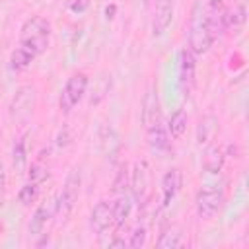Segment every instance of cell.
I'll list each match as a JSON object with an SVG mask.
<instances>
[{"label": "cell", "mask_w": 249, "mask_h": 249, "mask_svg": "<svg viewBox=\"0 0 249 249\" xmlns=\"http://www.w3.org/2000/svg\"><path fill=\"white\" fill-rule=\"evenodd\" d=\"M111 204H113V226H117V230H119L126 224V220L132 212V198L126 193H123V195H117L115 202H111Z\"/></svg>", "instance_id": "16"}, {"label": "cell", "mask_w": 249, "mask_h": 249, "mask_svg": "<svg viewBox=\"0 0 249 249\" xmlns=\"http://www.w3.org/2000/svg\"><path fill=\"white\" fill-rule=\"evenodd\" d=\"M196 54H193L187 47L179 51V56H177V72H179V88H181V93L185 97H189L193 91H195V86H196Z\"/></svg>", "instance_id": "9"}, {"label": "cell", "mask_w": 249, "mask_h": 249, "mask_svg": "<svg viewBox=\"0 0 249 249\" xmlns=\"http://www.w3.org/2000/svg\"><path fill=\"white\" fill-rule=\"evenodd\" d=\"M130 187V171H128V165L126 163H121L115 179H113V193L115 195H123L126 193Z\"/></svg>", "instance_id": "23"}, {"label": "cell", "mask_w": 249, "mask_h": 249, "mask_svg": "<svg viewBox=\"0 0 249 249\" xmlns=\"http://www.w3.org/2000/svg\"><path fill=\"white\" fill-rule=\"evenodd\" d=\"M47 177H49V165L43 161V158H37L35 161H31V165L27 169V181L41 185Z\"/></svg>", "instance_id": "22"}, {"label": "cell", "mask_w": 249, "mask_h": 249, "mask_svg": "<svg viewBox=\"0 0 249 249\" xmlns=\"http://www.w3.org/2000/svg\"><path fill=\"white\" fill-rule=\"evenodd\" d=\"M181 183H183V175H181V169L179 167H171L163 173L161 177V183H160V189H161V206L167 208L173 198L177 196L179 189H181Z\"/></svg>", "instance_id": "13"}, {"label": "cell", "mask_w": 249, "mask_h": 249, "mask_svg": "<svg viewBox=\"0 0 249 249\" xmlns=\"http://www.w3.org/2000/svg\"><path fill=\"white\" fill-rule=\"evenodd\" d=\"M187 123H189L187 111H185L183 107L175 109L173 115H171V119H169V123H167V132L171 134V138L179 140V138L185 134V130H187Z\"/></svg>", "instance_id": "19"}, {"label": "cell", "mask_w": 249, "mask_h": 249, "mask_svg": "<svg viewBox=\"0 0 249 249\" xmlns=\"http://www.w3.org/2000/svg\"><path fill=\"white\" fill-rule=\"evenodd\" d=\"M214 37L208 29L206 18H204V2L196 0L191 8V16H189V27H187V43H189V51L193 54H204L210 51V47L214 45Z\"/></svg>", "instance_id": "2"}, {"label": "cell", "mask_w": 249, "mask_h": 249, "mask_svg": "<svg viewBox=\"0 0 249 249\" xmlns=\"http://www.w3.org/2000/svg\"><path fill=\"white\" fill-rule=\"evenodd\" d=\"M89 8V0H72L70 2V12L74 14H82Z\"/></svg>", "instance_id": "27"}, {"label": "cell", "mask_w": 249, "mask_h": 249, "mask_svg": "<svg viewBox=\"0 0 249 249\" xmlns=\"http://www.w3.org/2000/svg\"><path fill=\"white\" fill-rule=\"evenodd\" d=\"M51 33H53V27L47 18L31 16L19 27V45L29 49L35 56H39L49 49Z\"/></svg>", "instance_id": "3"}, {"label": "cell", "mask_w": 249, "mask_h": 249, "mask_svg": "<svg viewBox=\"0 0 249 249\" xmlns=\"http://www.w3.org/2000/svg\"><path fill=\"white\" fill-rule=\"evenodd\" d=\"M37 107V89L33 86H19L10 99L8 115L14 123H25Z\"/></svg>", "instance_id": "6"}, {"label": "cell", "mask_w": 249, "mask_h": 249, "mask_svg": "<svg viewBox=\"0 0 249 249\" xmlns=\"http://www.w3.org/2000/svg\"><path fill=\"white\" fill-rule=\"evenodd\" d=\"M4 185H6V171H4V163L0 161V193L4 191Z\"/></svg>", "instance_id": "28"}, {"label": "cell", "mask_w": 249, "mask_h": 249, "mask_svg": "<svg viewBox=\"0 0 249 249\" xmlns=\"http://www.w3.org/2000/svg\"><path fill=\"white\" fill-rule=\"evenodd\" d=\"M228 12L230 6L226 0H206L204 2V18L208 23V29L214 39L222 37L228 31Z\"/></svg>", "instance_id": "10"}, {"label": "cell", "mask_w": 249, "mask_h": 249, "mask_svg": "<svg viewBox=\"0 0 249 249\" xmlns=\"http://www.w3.org/2000/svg\"><path fill=\"white\" fill-rule=\"evenodd\" d=\"M12 163L18 171H23L27 165V144H25V136H19L14 142L12 148Z\"/></svg>", "instance_id": "21"}, {"label": "cell", "mask_w": 249, "mask_h": 249, "mask_svg": "<svg viewBox=\"0 0 249 249\" xmlns=\"http://www.w3.org/2000/svg\"><path fill=\"white\" fill-rule=\"evenodd\" d=\"M130 193H132V200L146 208L150 198H152V169L150 163L146 160H140L134 163L132 171H130Z\"/></svg>", "instance_id": "5"}, {"label": "cell", "mask_w": 249, "mask_h": 249, "mask_svg": "<svg viewBox=\"0 0 249 249\" xmlns=\"http://www.w3.org/2000/svg\"><path fill=\"white\" fill-rule=\"evenodd\" d=\"M113 226V204L107 200H99L89 214V228L95 235L105 233Z\"/></svg>", "instance_id": "12"}, {"label": "cell", "mask_w": 249, "mask_h": 249, "mask_svg": "<svg viewBox=\"0 0 249 249\" xmlns=\"http://www.w3.org/2000/svg\"><path fill=\"white\" fill-rule=\"evenodd\" d=\"M175 14V0H156L154 2V14H152V33L156 37L163 35L167 27L171 25Z\"/></svg>", "instance_id": "11"}, {"label": "cell", "mask_w": 249, "mask_h": 249, "mask_svg": "<svg viewBox=\"0 0 249 249\" xmlns=\"http://www.w3.org/2000/svg\"><path fill=\"white\" fill-rule=\"evenodd\" d=\"M53 216H54V202H47V200L41 202V204L35 208V212H33V216H31V220H29V226H27L29 235H33V237L41 235Z\"/></svg>", "instance_id": "15"}, {"label": "cell", "mask_w": 249, "mask_h": 249, "mask_svg": "<svg viewBox=\"0 0 249 249\" xmlns=\"http://www.w3.org/2000/svg\"><path fill=\"white\" fill-rule=\"evenodd\" d=\"M226 163V150L222 144H216V142H210L206 144V150L202 154V169L210 175H216L222 171Z\"/></svg>", "instance_id": "14"}, {"label": "cell", "mask_w": 249, "mask_h": 249, "mask_svg": "<svg viewBox=\"0 0 249 249\" xmlns=\"http://www.w3.org/2000/svg\"><path fill=\"white\" fill-rule=\"evenodd\" d=\"M88 82H89V78H88V74L82 72V70H80V72H74V74L66 80L62 91H60V99H58V107H60L62 113L68 115V113L82 101V97L86 95V89H88Z\"/></svg>", "instance_id": "7"}, {"label": "cell", "mask_w": 249, "mask_h": 249, "mask_svg": "<svg viewBox=\"0 0 249 249\" xmlns=\"http://www.w3.org/2000/svg\"><path fill=\"white\" fill-rule=\"evenodd\" d=\"M140 119H142L146 140H148V146L152 148V152L165 154L169 150V132H167V124L163 121L160 95L154 86H150L144 93Z\"/></svg>", "instance_id": "1"}, {"label": "cell", "mask_w": 249, "mask_h": 249, "mask_svg": "<svg viewBox=\"0 0 249 249\" xmlns=\"http://www.w3.org/2000/svg\"><path fill=\"white\" fill-rule=\"evenodd\" d=\"M222 204H224V191L216 185L202 187L196 193L195 208H196V214L200 220H212L220 212Z\"/></svg>", "instance_id": "8"}, {"label": "cell", "mask_w": 249, "mask_h": 249, "mask_svg": "<svg viewBox=\"0 0 249 249\" xmlns=\"http://www.w3.org/2000/svg\"><path fill=\"white\" fill-rule=\"evenodd\" d=\"M181 243H183L181 230L177 226H167L160 233V237L156 241V247H160V249H175V247H181Z\"/></svg>", "instance_id": "20"}, {"label": "cell", "mask_w": 249, "mask_h": 249, "mask_svg": "<svg viewBox=\"0 0 249 249\" xmlns=\"http://www.w3.org/2000/svg\"><path fill=\"white\" fill-rule=\"evenodd\" d=\"M37 56L29 51V49H25V47H21V45H18L12 53H10V68L14 70V72H23L25 68H29L31 66V62L35 60Z\"/></svg>", "instance_id": "18"}, {"label": "cell", "mask_w": 249, "mask_h": 249, "mask_svg": "<svg viewBox=\"0 0 249 249\" xmlns=\"http://www.w3.org/2000/svg\"><path fill=\"white\" fill-rule=\"evenodd\" d=\"M80 187H82V173L78 167H72L64 179L62 191L58 193V196L54 200V218L60 224H64L72 216L78 196H80Z\"/></svg>", "instance_id": "4"}, {"label": "cell", "mask_w": 249, "mask_h": 249, "mask_svg": "<svg viewBox=\"0 0 249 249\" xmlns=\"http://www.w3.org/2000/svg\"><path fill=\"white\" fill-rule=\"evenodd\" d=\"M243 25H245V6L243 2H237L228 12V29L233 27V31H239Z\"/></svg>", "instance_id": "24"}, {"label": "cell", "mask_w": 249, "mask_h": 249, "mask_svg": "<svg viewBox=\"0 0 249 249\" xmlns=\"http://www.w3.org/2000/svg\"><path fill=\"white\" fill-rule=\"evenodd\" d=\"M216 130H218V119L214 115H204L196 124V144L198 146L210 144Z\"/></svg>", "instance_id": "17"}, {"label": "cell", "mask_w": 249, "mask_h": 249, "mask_svg": "<svg viewBox=\"0 0 249 249\" xmlns=\"http://www.w3.org/2000/svg\"><path fill=\"white\" fill-rule=\"evenodd\" d=\"M146 235H148V228H146V224H138V226L132 228V231L128 233L126 247H132V249H140V247H144V243H146Z\"/></svg>", "instance_id": "25"}, {"label": "cell", "mask_w": 249, "mask_h": 249, "mask_svg": "<svg viewBox=\"0 0 249 249\" xmlns=\"http://www.w3.org/2000/svg\"><path fill=\"white\" fill-rule=\"evenodd\" d=\"M37 195H39V185H37V183L27 181V183L18 191V200H19L23 206H29L31 202H35Z\"/></svg>", "instance_id": "26"}]
</instances>
